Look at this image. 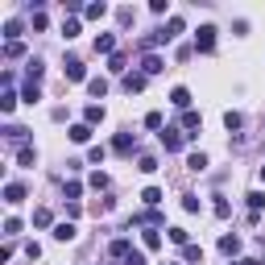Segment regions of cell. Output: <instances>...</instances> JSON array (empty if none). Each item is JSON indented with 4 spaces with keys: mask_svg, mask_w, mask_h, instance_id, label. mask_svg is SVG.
<instances>
[{
    "mask_svg": "<svg viewBox=\"0 0 265 265\" xmlns=\"http://www.w3.org/2000/svg\"><path fill=\"white\" fill-rule=\"evenodd\" d=\"M195 50L199 54H211L216 50V25H203V29L195 33Z\"/></svg>",
    "mask_w": 265,
    "mask_h": 265,
    "instance_id": "6da1fadb",
    "label": "cell"
},
{
    "mask_svg": "<svg viewBox=\"0 0 265 265\" xmlns=\"http://www.w3.org/2000/svg\"><path fill=\"white\" fill-rule=\"evenodd\" d=\"M157 137H162V145L170 149V153H178V149H182V141H187V132H178V128H166V132H157Z\"/></svg>",
    "mask_w": 265,
    "mask_h": 265,
    "instance_id": "7a4b0ae2",
    "label": "cell"
},
{
    "mask_svg": "<svg viewBox=\"0 0 265 265\" xmlns=\"http://www.w3.org/2000/svg\"><path fill=\"white\" fill-rule=\"evenodd\" d=\"M162 71H166V62H162L157 54H145V58H141V75H145V79H149V75H162Z\"/></svg>",
    "mask_w": 265,
    "mask_h": 265,
    "instance_id": "3957f363",
    "label": "cell"
},
{
    "mask_svg": "<svg viewBox=\"0 0 265 265\" xmlns=\"http://www.w3.org/2000/svg\"><path fill=\"white\" fill-rule=\"evenodd\" d=\"M66 79H71V83H79V79H87V66H83L79 58H66Z\"/></svg>",
    "mask_w": 265,
    "mask_h": 265,
    "instance_id": "277c9868",
    "label": "cell"
},
{
    "mask_svg": "<svg viewBox=\"0 0 265 265\" xmlns=\"http://www.w3.org/2000/svg\"><path fill=\"white\" fill-rule=\"evenodd\" d=\"M95 54H116V33H99L95 38Z\"/></svg>",
    "mask_w": 265,
    "mask_h": 265,
    "instance_id": "5b68a950",
    "label": "cell"
},
{
    "mask_svg": "<svg viewBox=\"0 0 265 265\" xmlns=\"http://www.w3.org/2000/svg\"><path fill=\"white\" fill-rule=\"evenodd\" d=\"M170 104L182 108V112H191V91H187V87H174V91H170Z\"/></svg>",
    "mask_w": 265,
    "mask_h": 265,
    "instance_id": "8992f818",
    "label": "cell"
},
{
    "mask_svg": "<svg viewBox=\"0 0 265 265\" xmlns=\"http://www.w3.org/2000/svg\"><path fill=\"white\" fill-rule=\"evenodd\" d=\"M21 199H25V187H21V182H9V187H5V203H9V207H17Z\"/></svg>",
    "mask_w": 265,
    "mask_h": 265,
    "instance_id": "52a82bcc",
    "label": "cell"
},
{
    "mask_svg": "<svg viewBox=\"0 0 265 265\" xmlns=\"http://www.w3.org/2000/svg\"><path fill=\"white\" fill-rule=\"evenodd\" d=\"M220 253L236 257V253H241V236H232V232H228V236H220Z\"/></svg>",
    "mask_w": 265,
    "mask_h": 265,
    "instance_id": "ba28073f",
    "label": "cell"
},
{
    "mask_svg": "<svg viewBox=\"0 0 265 265\" xmlns=\"http://www.w3.org/2000/svg\"><path fill=\"white\" fill-rule=\"evenodd\" d=\"M112 149H116V153H132V149H137V137H128V132H120V137L112 141Z\"/></svg>",
    "mask_w": 265,
    "mask_h": 265,
    "instance_id": "9c48e42d",
    "label": "cell"
},
{
    "mask_svg": "<svg viewBox=\"0 0 265 265\" xmlns=\"http://www.w3.org/2000/svg\"><path fill=\"white\" fill-rule=\"evenodd\" d=\"M71 141H75V145L91 141V124H71Z\"/></svg>",
    "mask_w": 265,
    "mask_h": 265,
    "instance_id": "30bf717a",
    "label": "cell"
},
{
    "mask_svg": "<svg viewBox=\"0 0 265 265\" xmlns=\"http://www.w3.org/2000/svg\"><path fill=\"white\" fill-rule=\"evenodd\" d=\"M99 120H104V108H99V104H87V108H83V124H99Z\"/></svg>",
    "mask_w": 265,
    "mask_h": 265,
    "instance_id": "8fae6325",
    "label": "cell"
},
{
    "mask_svg": "<svg viewBox=\"0 0 265 265\" xmlns=\"http://www.w3.org/2000/svg\"><path fill=\"white\" fill-rule=\"evenodd\" d=\"M87 91H91L95 99H104V95H108V79H87Z\"/></svg>",
    "mask_w": 265,
    "mask_h": 265,
    "instance_id": "7c38bea8",
    "label": "cell"
},
{
    "mask_svg": "<svg viewBox=\"0 0 265 265\" xmlns=\"http://www.w3.org/2000/svg\"><path fill=\"white\" fill-rule=\"evenodd\" d=\"M124 91H145V75H124Z\"/></svg>",
    "mask_w": 265,
    "mask_h": 265,
    "instance_id": "4fadbf2b",
    "label": "cell"
},
{
    "mask_svg": "<svg viewBox=\"0 0 265 265\" xmlns=\"http://www.w3.org/2000/svg\"><path fill=\"white\" fill-rule=\"evenodd\" d=\"M199 124H203V116H199V112H182V128H191L187 137H195V128H199Z\"/></svg>",
    "mask_w": 265,
    "mask_h": 265,
    "instance_id": "5bb4252c",
    "label": "cell"
},
{
    "mask_svg": "<svg viewBox=\"0 0 265 265\" xmlns=\"http://www.w3.org/2000/svg\"><path fill=\"white\" fill-rule=\"evenodd\" d=\"M5 132H9V141H13V145H21V141L29 137V128H21V124H9Z\"/></svg>",
    "mask_w": 265,
    "mask_h": 265,
    "instance_id": "9a60e30c",
    "label": "cell"
},
{
    "mask_svg": "<svg viewBox=\"0 0 265 265\" xmlns=\"http://www.w3.org/2000/svg\"><path fill=\"white\" fill-rule=\"evenodd\" d=\"M141 199H145V207H157V203H162V191H157V187H145Z\"/></svg>",
    "mask_w": 265,
    "mask_h": 265,
    "instance_id": "2e32d148",
    "label": "cell"
},
{
    "mask_svg": "<svg viewBox=\"0 0 265 265\" xmlns=\"http://www.w3.org/2000/svg\"><path fill=\"white\" fill-rule=\"evenodd\" d=\"M187 166H191L195 174H203V170H207V157H203V153H191V157H187Z\"/></svg>",
    "mask_w": 265,
    "mask_h": 265,
    "instance_id": "e0dca14e",
    "label": "cell"
},
{
    "mask_svg": "<svg viewBox=\"0 0 265 265\" xmlns=\"http://www.w3.org/2000/svg\"><path fill=\"white\" fill-rule=\"evenodd\" d=\"M54 241H75V224H58L54 228Z\"/></svg>",
    "mask_w": 265,
    "mask_h": 265,
    "instance_id": "ac0fdd59",
    "label": "cell"
},
{
    "mask_svg": "<svg viewBox=\"0 0 265 265\" xmlns=\"http://www.w3.org/2000/svg\"><path fill=\"white\" fill-rule=\"evenodd\" d=\"M21 99H25V104H38V99H42V91H38V83H25V91H21Z\"/></svg>",
    "mask_w": 265,
    "mask_h": 265,
    "instance_id": "d6986e66",
    "label": "cell"
},
{
    "mask_svg": "<svg viewBox=\"0 0 265 265\" xmlns=\"http://www.w3.org/2000/svg\"><path fill=\"white\" fill-rule=\"evenodd\" d=\"M241 124H245V120H241V112H224V128H228V132H236Z\"/></svg>",
    "mask_w": 265,
    "mask_h": 265,
    "instance_id": "ffe728a7",
    "label": "cell"
},
{
    "mask_svg": "<svg viewBox=\"0 0 265 265\" xmlns=\"http://www.w3.org/2000/svg\"><path fill=\"white\" fill-rule=\"evenodd\" d=\"M137 170L153 174V170H157V157H153V153H141V162H137Z\"/></svg>",
    "mask_w": 265,
    "mask_h": 265,
    "instance_id": "44dd1931",
    "label": "cell"
},
{
    "mask_svg": "<svg viewBox=\"0 0 265 265\" xmlns=\"http://www.w3.org/2000/svg\"><path fill=\"white\" fill-rule=\"evenodd\" d=\"M170 241L187 249V245H191V232H187V228H170Z\"/></svg>",
    "mask_w": 265,
    "mask_h": 265,
    "instance_id": "7402d4cb",
    "label": "cell"
},
{
    "mask_svg": "<svg viewBox=\"0 0 265 265\" xmlns=\"http://www.w3.org/2000/svg\"><path fill=\"white\" fill-rule=\"evenodd\" d=\"M245 199H249V211H261V207H265V195H261V191H249Z\"/></svg>",
    "mask_w": 265,
    "mask_h": 265,
    "instance_id": "603a6c76",
    "label": "cell"
},
{
    "mask_svg": "<svg viewBox=\"0 0 265 265\" xmlns=\"http://www.w3.org/2000/svg\"><path fill=\"white\" fill-rule=\"evenodd\" d=\"M141 241H145V249H162V232H157V228H149Z\"/></svg>",
    "mask_w": 265,
    "mask_h": 265,
    "instance_id": "cb8c5ba5",
    "label": "cell"
},
{
    "mask_svg": "<svg viewBox=\"0 0 265 265\" xmlns=\"http://www.w3.org/2000/svg\"><path fill=\"white\" fill-rule=\"evenodd\" d=\"M216 216H220V220H228V216H232V203H228L224 195H216Z\"/></svg>",
    "mask_w": 265,
    "mask_h": 265,
    "instance_id": "d4e9b609",
    "label": "cell"
},
{
    "mask_svg": "<svg viewBox=\"0 0 265 265\" xmlns=\"http://www.w3.org/2000/svg\"><path fill=\"white\" fill-rule=\"evenodd\" d=\"M17 162H21V166H33V162H38V153H33L29 145H21V149H17Z\"/></svg>",
    "mask_w": 265,
    "mask_h": 265,
    "instance_id": "484cf974",
    "label": "cell"
},
{
    "mask_svg": "<svg viewBox=\"0 0 265 265\" xmlns=\"http://www.w3.org/2000/svg\"><path fill=\"white\" fill-rule=\"evenodd\" d=\"M128 253H132V245H128L124 236H120V241H112V257H128Z\"/></svg>",
    "mask_w": 265,
    "mask_h": 265,
    "instance_id": "4316f807",
    "label": "cell"
},
{
    "mask_svg": "<svg viewBox=\"0 0 265 265\" xmlns=\"http://www.w3.org/2000/svg\"><path fill=\"white\" fill-rule=\"evenodd\" d=\"M104 157H108V149H104V145H91V149H87V162H95V166L104 162Z\"/></svg>",
    "mask_w": 265,
    "mask_h": 265,
    "instance_id": "83f0119b",
    "label": "cell"
},
{
    "mask_svg": "<svg viewBox=\"0 0 265 265\" xmlns=\"http://www.w3.org/2000/svg\"><path fill=\"white\" fill-rule=\"evenodd\" d=\"M13 108H17V95L5 91V95H0V112H13Z\"/></svg>",
    "mask_w": 265,
    "mask_h": 265,
    "instance_id": "f1b7e54d",
    "label": "cell"
},
{
    "mask_svg": "<svg viewBox=\"0 0 265 265\" xmlns=\"http://www.w3.org/2000/svg\"><path fill=\"white\" fill-rule=\"evenodd\" d=\"M5 38H9V42L21 38V21H9V25H5Z\"/></svg>",
    "mask_w": 265,
    "mask_h": 265,
    "instance_id": "f546056e",
    "label": "cell"
},
{
    "mask_svg": "<svg viewBox=\"0 0 265 265\" xmlns=\"http://www.w3.org/2000/svg\"><path fill=\"white\" fill-rule=\"evenodd\" d=\"M108 71H112V75L124 71V54H112V58H108Z\"/></svg>",
    "mask_w": 265,
    "mask_h": 265,
    "instance_id": "4dcf8cb0",
    "label": "cell"
},
{
    "mask_svg": "<svg viewBox=\"0 0 265 265\" xmlns=\"http://www.w3.org/2000/svg\"><path fill=\"white\" fill-rule=\"evenodd\" d=\"M46 224H50V211L38 207V211H33V228H46Z\"/></svg>",
    "mask_w": 265,
    "mask_h": 265,
    "instance_id": "1f68e13d",
    "label": "cell"
},
{
    "mask_svg": "<svg viewBox=\"0 0 265 265\" xmlns=\"http://www.w3.org/2000/svg\"><path fill=\"white\" fill-rule=\"evenodd\" d=\"M17 232H21V220L9 216V220H5V236H17Z\"/></svg>",
    "mask_w": 265,
    "mask_h": 265,
    "instance_id": "d6a6232c",
    "label": "cell"
},
{
    "mask_svg": "<svg viewBox=\"0 0 265 265\" xmlns=\"http://www.w3.org/2000/svg\"><path fill=\"white\" fill-rule=\"evenodd\" d=\"M182 257H187V261H203V249H199V245H187Z\"/></svg>",
    "mask_w": 265,
    "mask_h": 265,
    "instance_id": "836d02e7",
    "label": "cell"
},
{
    "mask_svg": "<svg viewBox=\"0 0 265 265\" xmlns=\"http://www.w3.org/2000/svg\"><path fill=\"white\" fill-rule=\"evenodd\" d=\"M75 33H79V21H62V38H66V42H71Z\"/></svg>",
    "mask_w": 265,
    "mask_h": 265,
    "instance_id": "e575fe53",
    "label": "cell"
},
{
    "mask_svg": "<svg viewBox=\"0 0 265 265\" xmlns=\"http://www.w3.org/2000/svg\"><path fill=\"white\" fill-rule=\"evenodd\" d=\"M162 124H166V120H162V112H149V116H145V128H153V132H157Z\"/></svg>",
    "mask_w": 265,
    "mask_h": 265,
    "instance_id": "d590c367",
    "label": "cell"
},
{
    "mask_svg": "<svg viewBox=\"0 0 265 265\" xmlns=\"http://www.w3.org/2000/svg\"><path fill=\"white\" fill-rule=\"evenodd\" d=\"M182 211H191V216L199 211V199H195V195H182Z\"/></svg>",
    "mask_w": 265,
    "mask_h": 265,
    "instance_id": "8d00e7d4",
    "label": "cell"
},
{
    "mask_svg": "<svg viewBox=\"0 0 265 265\" xmlns=\"http://www.w3.org/2000/svg\"><path fill=\"white\" fill-rule=\"evenodd\" d=\"M104 13H108V5H87V17H91V21H99Z\"/></svg>",
    "mask_w": 265,
    "mask_h": 265,
    "instance_id": "74e56055",
    "label": "cell"
},
{
    "mask_svg": "<svg viewBox=\"0 0 265 265\" xmlns=\"http://www.w3.org/2000/svg\"><path fill=\"white\" fill-rule=\"evenodd\" d=\"M5 54H9V58H21V54H25V46H21V42H9V46H5Z\"/></svg>",
    "mask_w": 265,
    "mask_h": 265,
    "instance_id": "f35d334b",
    "label": "cell"
},
{
    "mask_svg": "<svg viewBox=\"0 0 265 265\" xmlns=\"http://www.w3.org/2000/svg\"><path fill=\"white\" fill-rule=\"evenodd\" d=\"M79 191H83L79 182H66V199H71V203H79Z\"/></svg>",
    "mask_w": 265,
    "mask_h": 265,
    "instance_id": "ab89813d",
    "label": "cell"
},
{
    "mask_svg": "<svg viewBox=\"0 0 265 265\" xmlns=\"http://www.w3.org/2000/svg\"><path fill=\"white\" fill-rule=\"evenodd\" d=\"M91 187H95V191H104V187H108V174H99V170H95V174H91Z\"/></svg>",
    "mask_w": 265,
    "mask_h": 265,
    "instance_id": "60d3db41",
    "label": "cell"
},
{
    "mask_svg": "<svg viewBox=\"0 0 265 265\" xmlns=\"http://www.w3.org/2000/svg\"><path fill=\"white\" fill-rule=\"evenodd\" d=\"M124 265H145V253H137V249H132V253L124 257Z\"/></svg>",
    "mask_w": 265,
    "mask_h": 265,
    "instance_id": "b9f144b4",
    "label": "cell"
},
{
    "mask_svg": "<svg viewBox=\"0 0 265 265\" xmlns=\"http://www.w3.org/2000/svg\"><path fill=\"white\" fill-rule=\"evenodd\" d=\"M166 29H170V38H178V33H182V17H170V25H166Z\"/></svg>",
    "mask_w": 265,
    "mask_h": 265,
    "instance_id": "7bdbcfd3",
    "label": "cell"
},
{
    "mask_svg": "<svg viewBox=\"0 0 265 265\" xmlns=\"http://www.w3.org/2000/svg\"><path fill=\"white\" fill-rule=\"evenodd\" d=\"M245 265H265V257H249V261H245Z\"/></svg>",
    "mask_w": 265,
    "mask_h": 265,
    "instance_id": "ee69618b",
    "label": "cell"
},
{
    "mask_svg": "<svg viewBox=\"0 0 265 265\" xmlns=\"http://www.w3.org/2000/svg\"><path fill=\"white\" fill-rule=\"evenodd\" d=\"M261 182H265V166H261Z\"/></svg>",
    "mask_w": 265,
    "mask_h": 265,
    "instance_id": "f6af8a7d",
    "label": "cell"
}]
</instances>
